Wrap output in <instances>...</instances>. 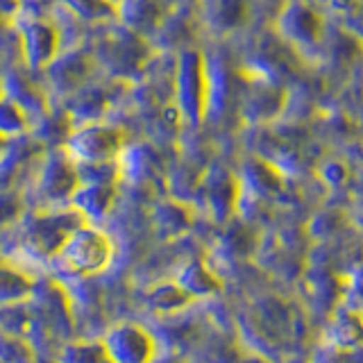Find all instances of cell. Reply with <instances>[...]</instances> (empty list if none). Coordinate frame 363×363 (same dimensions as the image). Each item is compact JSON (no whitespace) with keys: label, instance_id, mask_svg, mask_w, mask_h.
I'll use <instances>...</instances> for the list:
<instances>
[{"label":"cell","instance_id":"6da1fadb","mask_svg":"<svg viewBox=\"0 0 363 363\" xmlns=\"http://www.w3.org/2000/svg\"><path fill=\"white\" fill-rule=\"evenodd\" d=\"M57 255L64 259V264L71 270L91 275V272H100L109 266L111 241L109 236H105L98 230L79 227V230H75L68 236V241L62 245Z\"/></svg>","mask_w":363,"mask_h":363},{"label":"cell","instance_id":"7a4b0ae2","mask_svg":"<svg viewBox=\"0 0 363 363\" xmlns=\"http://www.w3.org/2000/svg\"><path fill=\"white\" fill-rule=\"evenodd\" d=\"M123 147V134L107 125H86L71 134L68 139V155L71 162L107 166Z\"/></svg>","mask_w":363,"mask_h":363},{"label":"cell","instance_id":"3957f363","mask_svg":"<svg viewBox=\"0 0 363 363\" xmlns=\"http://www.w3.org/2000/svg\"><path fill=\"white\" fill-rule=\"evenodd\" d=\"M105 350L111 363H152L155 340L141 327L118 325L107 334Z\"/></svg>","mask_w":363,"mask_h":363},{"label":"cell","instance_id":"277c9868","mask_svg":"<svg viewBox=\"0 0 363 363\" xmlns=\"http://www.w3.org/2000/svg\"><path fill=\"white\" fill-rule=\"evenodd\" d=\"M26 45H28V57L37 64L50 60L55 50V32L43 26V23H34L26 34Z\"/></svg>","mask_w":363,"mask_h":363}]
</instances>
